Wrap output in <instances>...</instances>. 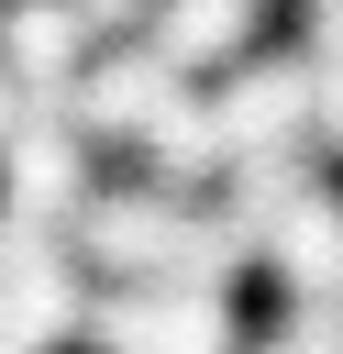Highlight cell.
<instances>
[{"label":"cell","mask_w":343,"mask_h":354,"mask_svg":"<svg viewBox=\"0 0 343 354\" xmlns=\"http://www.w3.org/2000/svg\"><path fill=\"white\" fill-rule=\"evenodd\" d=\"M77 22H89L100 44H133V33L155 22V0H77Z\"/></svg>","instance_id":"obj_5"},{"label":"cell","mask_w":343,"mask_h":354,"mask_svg":"<svg viewBox=\"0 0 343 354\" xmlns=\"http://www.w3.org/2000/svg\"><path fill=\"white\" fill-rule=\"evenodd\" d=\"M210 122H221V144L232 155H310V133H321V77H310V55H243L221 88H210Z\"/></svg>","instance_id":"obj_1"},{"label":"cell","mask_w":343,"mask_h":354,"mask_svg":"<svg viewBox=\"0 0 343 354\" xmlns=\"http://www.w3.org/2000/svg\"><path fill=\"white\" fill-rule=\"evenodd\" d=\"M310 77H321V66H310ZM321 133H332V144H343V66H332V77H321Z\"/></svg>","instance_id":"obj_6"},{"label":"cell","mask_w":343,"mask_h":354,"mask_svg":"<svg viewBox=\"0 0 343 354\" xmlns=\"http://www.w3.org/2000/svg\"><path fill=\"white\" fill-rule=\"evenodd\" d=\"M11 133H22V88L0 77V144H11Z\"/></svg>","instance_id":"obj_7"},{"label":"cell","mask_w":343,"mask_h":354,"mask_svg":"<svg viewBox=\"0 0 343 354\" xmlns=\"http://www.w3.org/2000/svg\"><path fill=\"white\" fill-rule=\"evenodd\" d=\"M254 277H266L277 299H343V188H332V177L254 243Z\"/></svg>","instance_id":"obj_3"},{"label":"cell","mask_w":343,"mask_h":354,"mask_svg":"<svg viewBox=\"0 0 343 354\" xmlns=\"http://www.w3.org/2000/svg\"><path fill=\"white\" fill-rule=\"evenodd\" d=\"M254 33H266V0H155V22H144V44L177 66V77H199V66H243L254 55Z\"/></svg>","instance_id":"obj_4"},{"label":"cell","mask_w":343,"mask_h":354,"mask_svg":"<svg viewBox=\"0 0 343 354\" xmlns=\"http://www.w3.org/2000/svg\"><path fill=\"white\" fill-rule=\"evenodd\" d=\"M310 11H321V0H310Z\"/></svg>","instance_id":"obj_8"},{"label":"cell","mask_w":343,"mask_h":354,"mask_svg":"<svg viewBox=\"0 0 343 354\" xmlns=\"http://www.w3.org/2000/svg\"><path fill=\"white\" fill-rule=\"evenodd\" d=\"M89 55H100V33L77 22V0H0V77L22 100H55L66 111V88H77Z\"/></svg>","instance_id":"obj_2"}]
</instances>
